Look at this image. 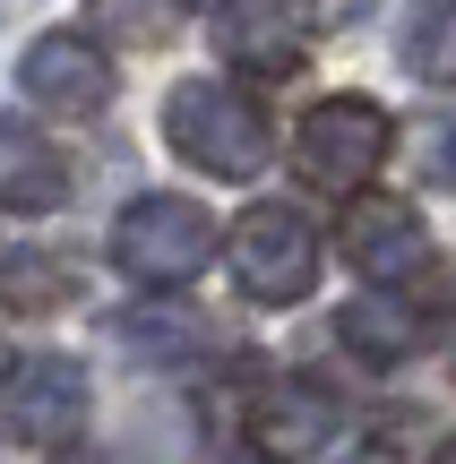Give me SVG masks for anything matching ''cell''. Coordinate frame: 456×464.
Instances as JSON below:
<instances>
[{
    "instance_id": "1",
    "label": "cell",
    "mask_w": 456,
    "mask_h": 464,
    "mask_svg": "<svg viewBox=\"0 0 456 464\" xmlns=\"http://www.w3.org/2000/svg\"><path fill=\"white\" fill-rule=\"evenodd\" d=\"M164 147L181 155V164L216 172V181H250V172L276 155V130H267V112H258L241 86H224V78H181V86L164 95Z\"/></svg>"
},
{
    "instance_id": "2",
    "label": "cell",
    "mask_w": 456,
    "mask_h": 464,
    "mask_svg": "<svg viewBox=\"0 0 456 464\" xmlns=\"http://www.w3.org/2000/svg\"><path fill=\"white\" fill-rule=\"evenodd\" d=\"M207 258H216V216H207L199 198L147 189V198L121 207V224H112V266H121L130 284L172 293V284H189Z\"/></svg>"
},
{
    "instance_id": "3",
    "label": "cell",
    "mask_w": 456,
    "mask_h": 464,
    "mask_svg": "<svg viewBox=\"0 0 456 464\" xmlns=\"http://www.w3.org/2000/svg\"><path fill=\"white\" fill-rule=\"evenodd\" d=\"M388 112L371 95H327L302 112V138H293V164H302L310 189H336V198H362V181L379 172L388 155Z\"/></svg>"
},
{
    "instance_id": "4",
    "label": "cell",
    "mask_w": 456,
    "mask_h": 464,
    "mask_svg": "<svg viewBox=\"0 0 456 464\" xmlns=\"http://www.w3.org/2000/svg\"><path fill=\"white\" fill-rule=\"evenodd\" d=\"M233 276L250 301H302L319 284V232H310L302 207H241L233 224Z\"/></svg>"
},
{
    "instance_id": "5",
    "label": "cell",
    "mask_w": 456,
    "mask_h": 464,
    "mask_svg": "<svg viewBox=\"0 0 456 464\" xmlns=\"http://www.w3.org/2000/svg\"><path fill=\"white\" fill-rule=\"evenodd\" d=\"M86 370L69 353H26V362L0 379V421H9L17 448H69L86 430Z\"/></svg>"
},
{
    "instance_id": "6",
    "label": "cell",
    "mask_w": 456,
    "mask_h": 464,
    "mask_svg": "<svg viewBox=\"0 0 456 464\" xmlns=\"http://www.w3.org/2000/svg\"><path fill=\"white\" fill-rule=\"evenodd\" d=\"M344 258L362 266V284H379V293H396V284H413L431 266V232L413 216V198H396V189H362L354 207H344Z\"/></svg>"
},
{
    "instance_id": "7",
    "label": "cell",
    "mask_w": 456,
    "mask_h": 464,
    "mask_svg": "<svg viewBox=\"0 0 456 464\" xmlns=\"http://www.w3.org/2000/svg\"><path fill=\"white\" fill-rule=\"evenodd\" d=\"M17 86H26L34 112H61V121H95L112 103V61H103L86 34H34L26 61H17Z\"/></svg>"
},
{
    "instance_id": "8",
    "label": "cell",
    "mask_w": 456,
    "mask_h": 464,
    "mask_svg": "<svg viewBox=\"0 0 456 464\" xmlns=\"http://www.w3.org/2000/svg\"><path fill=\"white\" fill-rule=\"evenodd\" d=\"M336 439V396L319 379H276L250 404V448L258 456H319Z\"/></svg>"
},
{
    "instance_id": "9",
    "label": "cell",
    "mask_w": 456,
    "mask_h": 464,
    "mask_svg": "<svg viewBox=\"0 0 456 464\" xmlns=\"http://www.w3.org/2000/svg\"><path fill=\"white\" fill-rule=\"evenodd\" d=\"M224 52L258 78H285L302 69L310 26H302V0H224Z\"/></svg>"
},
{
    "instance_id": "10",
    "label": "cell",
    "mask_w": 456,
    "mask_h": 464,
    "mask_svg": "<svg viewBox=\"0 0 456 464\" xmlns=\"http://www.w3.org/2000/svg\"><path fill=\"white\" fill-rule=\"evenodd\" d=\"M69 198V164L52 138H34V121L0 112V207L9 216H52Z\"/></svg>"
},
{
    "instance_id": "11",
    "label": "cell",
    "mask_w": 456,
    "mask_h": 464,
    "mask_svg": "<svg viewBox=\"0 0 456 464\" xmlns=\"http://www.w3.org/2000/svg\"><path fill=\"white\" fill-rule=\"evenodd\" d=\"M336 335L362 353V362H405V353L422 344V318H413L405 301H388V293H379V301L362 293V301H344V310H336Z\"/></svg>"
},
{
    "instance_id": "12",
    "label": "cell",
    "mask_w": 456,
    "mask_h": 464,
    "mask_svg": "<svg viewBox=\"0 0 456 464\" xmlns=\"http://www.w3.org/2000/svg\"><path fill=\"white\" fill-rule=\"evenodd\" d=\"M405 69L422 86H456V0H413L405 9Z\"/></svg>"
},
{
    "instance_id": "13",
    "label": "cell",
    "mask_w": 456,
    "mask_h": 464,
    "mask_svg": "<svg viewBox=\"0 0 456 464\" xmlns=\"http://www.w3.org/2000/svg\"><path fill=\"white\" fill-rule=\"evenodd\" d=\"M86 26L103 44H121V52H155L181 26V0H86Z\"/></svg>"
},
{
    "instance_id": "14",
    "label": "cell",
    "mask_w": 456,
    "mask_h": 464,
    "mask_svg": "<svg viewBox=\"0 0 456 464\" xmlns=\"http://www.w3.org/2000/svg\"><path fill=\"white\" fill-rule=\"evenodd\" d=\"M69 293H78V266L44 258V249H9L0 258V301L9 310H61Z\"/></svg>"
},
{
    "instance_id": "15",
    "label": "cell",
    "mask_w": 456,
    "mask_h": 464,
    "mask_svg": "<svg viewBox=\"0 0 456 464\" xmlns=\"http://www.w3.org/2000/svg\"><path fill=\"white\" fill-rule=\"evenodd\" d=\"M121 335H130V344H147V353H181V344H199V318L189 310H130L121 318Z\"/></svg>"
},
{
    "instance_id": "16",
    "label": "cell",
    "mask_w": 456,
    "mask_h": 464,
    "mask_svg": "<svg viewBox=\"0 0 456 464\" xmlns=\"http://www.w3.org/2000/svg\"><path fill=\"white\" fill-rule=\"evenodd\" d=\"M336 464H405V456H396V448H388V439H354V448H344Z\"/></svg>"
},
{
    "instance_id": "17",
    "label": "cell",
    "mask_w": 456,
    "mask_h": 464,
    "mask_svg": "<svg viewBox=\"0 0 456 464\" xmlns=\"http://www.w3.org/2000/svg\"><path fill=\"white\" fill-rule=\"evenodd\" d=\"M61 464H121V456H103V448H69Z\"/></svg>"
},
{
    "instance_id": "18",
    "label": "cell",
    "mask_w": 456,
    "mask_h": 464,
    "mask_svg": "<svg viewBox=\"0 0 456 464\" xmlns=\"http://www.w3.org/2000/svg\"><path fill=\"white\" fill-rule=\"evenodd\" d=\"M224 464H276V456H258V448H250V456H224Z\"/></svg>"
},
{
    "instance_id": "19",
    "label": "cell",
    "mask_w": 456,
    "mask_h": 464,
    "mask_svg": "<svg viewBox=\"0 0 456 464\" xmlns=\"http://www.w3.org/2000/svg\"><path fill=\"white\" fill-rule=\"evenodd\" d=\"M431 464H456V439H448V448H440V456H431Z\"/></svg>"
},
{
    "instance_id": "20",
    "label": "cell",
    "mask_w": 456,
    "mask_h": 464,
    "mask_svg": "<svg viewBox=\"0 0 456 464\" xmlns=\"http://www.w3.org/2000/svg\"><path fill=\"white\" fill-rule=\"evenodd\" d=\"M0 9H9V0H0Z\"/></svg>"
}]
</instances>
